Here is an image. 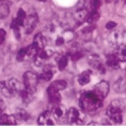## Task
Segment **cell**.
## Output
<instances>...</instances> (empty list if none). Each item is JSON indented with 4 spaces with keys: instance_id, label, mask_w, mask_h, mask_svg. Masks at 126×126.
Listing matches in <instances>:
<instances>
[{
    "instance_id": "cell-30",
    "label": "cell",
    "mask_w": 126,
    "mask_h": 126,
    "mask_svg": "<svg viewBox=\"0 0 126 126\" xmlns=\"http://www.w3.org/2000/svg\"><path fill=\"white\" fill-rule=\"evenodd\" d=\"M5 109V104L4 102V101L2 100V99L0 97V115L2 113V112L4 111Z\"/></svg>"
},
{
    "instance_id": "cell-9",
    "label": "cell",
    "mask_w": 126,
    "mask_h": 126,
    "mask_svg": "<svg viewBox=\"0 0 126 126\" xmlns=\"http://www.w3.org/2000/svg\"><path fill=\"white\" fill-rule=\"evenodd\" d=\"M38 124L41 126L54 125V117L50 111H45L38 118Z\"/></svg>"
},
{
    "instance_id": "cell-24",
    "label": "cell",
    "mask_w": 126,
    "mask_h": 126,
    "mask_svg": "<svg viewBox=\"0 0 126 126\" xmlns=\"http://www.w3.org/2000/svg\"><path fill=\"white\" fill-rule=\"evenodd\" d=\"M102 5V0H89L90 10H99Z\"/></svg>"
},
{
    "instance_id": "cell-15",
    "label": "cell",
    "mask_w": 126,
    "mask_h": 126,
    "mask_svg": "<svg viewBox=\"0 0 126 126\" xmlns=\"http://www.w3.org/2000/svg\"><path fill=\"white\" fill-rule=\"evenodd\" d=\"M107 58V65L112 69H118L120 67L119 63L120 61L116 57V55L114 54H109L106 56Z\"/></svg>"
},
{
    "instance_id": "cell-32",
    "label": "cell",
    "mask_w": 126,
    "mask_h": 126,
    "mask_svg": "<svg viewBox=\"0 0 126 126\" xmlns=\"http://www.w3.org/2000/svg\"><path fill=\"white\" fill-rule=\"evenodd\" d=\"M114 0H106V2H112Z\"/></svg>"
},
{
    "instance_id": "cell-19",
    "label": "cell",
    "mask_w": 126,
    "mask_h": 126,
    "mask_svg": "<svg viewBox=\"0 0 126 126\" xmlns=\"http://www.w3.org/2000/svg\"><path fill=\"white\" fill-rule=\"evenodd\" d=\"M48 99H49L50 102L51 104H58L62 100V97L60 94V93H57L48 94Z\"/></svg>"
},
{
    "instance_id": "cell-17",
    "label": "cell",
    "mask_w": 126,
    "mask_h": 126,
    "mask_svg": "<svg viewBox=\"0 0 126 126\" xmlns=\"http://www.w3.org/2000/svg\"><path fill=\"white\" fill-rule=\"evenodd\" d=\"M100 18V14L99 10H90L86 16V21L88 23H93L97 22Z\"/></svg>"
},
{
    "instance_id": "cell-22",
    "label": "cell",
    "mask_w": 126,
    "mask_h": 126,
    "mask_svg": "<svg viewBox=\"0 0 126 126\" xmlns=\"http://www.w3.org/2000/svg\"><path fill=\"white\" fill-rule=\"evenodd\" d=\"M15 116L16 118V119H19L20 121H26L29 118V114L25 110L21 109L18 111Z\"/></svg>"
},
{
    "instance_id": "cell-23",
    "label": "cell",
    "mask_w": 126,
    "mask_h": 126,
    "mask_svg": "<svg viewBox=\"0 0 126 126\" xmlns=\"http://www.w3.org/2000/svg\"><path fill=\"white\" fill-rule=\"evenodd\" d=\"M26 57H27V47L23 48L18 51L16 59L18 62H23Z\"/></svg>"
},
{
    "instance_id": "cell-14",
    "label": "cell",
    "mask_w": 126,
    "mask_h": 126,
    "mask_svg": "<svg viewBox=\"0 0 126 126\" xmlns=\"http://www.w3.org/2000/svg\"><path fill=\"white\" fill-rule=\"evenodd\" d=\"M16 118L14 115L1 114L0 115V125H16Z\"/></svg>"
},
{
    "instance_id": "cell-12",
    "label": "cell",
    "mask_w": 126,
    "mask_h": 126,
    "mask_svg": "<svg viewBox=\"0 0 126 126\" xmlns=\"http://www.w3.org/2000/svg\"><path fill=\"white\" fill-rule=\"evenodd\" d=\"M51 112L55 120H61L67 116V111L64 109L63 106H59L58 104H55Z\"/></svg>"
},
{
    "instance_id": "cell-26",
    "label": "cell",
    "mask_w": 126,
    "mask_h": 126,
    "mask_svg": "<svg viewBox=\"0 0 126 126\" xmlns=\"http://www.w3.org/2000/svg\"><path fill=\"white\" fill-rule=\"evenodd\" d=\"M68 64V58L66 56H63L58 61V68L60 71L64 70Z\"/></svg>"
},
{
    "instance_id": "cell-11",
    "label": "cell",
    "mask_w": 126,
    "mask_h": 126,
    "mask_svg": "<svg viewBox=\"0 0 126 126\" xmlns=\"http://www.w3.org/2000/svg\"><path fill=\"white\" fill-rule=\"evenodd\" d=\"M89 64L93 67L98 70L100 73H104L105 72V67L102 63V60L97 55H93L90 56L89 60Z\"/></svg>"
},
{
    "instance_id": "cell-35",
    "label": "cell",
    "mask_w": 126,
    "mask_h": 126,
    "mask_svg": "<svg viewBox=\"0 0 126 126\" xmlns=\"http://www.w3.org/2000/svg\"><path fill=\"white\" fill-rule=\"evenodd\" d=\"M0 1H1V0H0Z\"/></svg>"
},
{
    "instance_id": "cell-34",
    "label": "cell",
    "mask_w": 126,
    "mask_h": 126,
    "mask_svg": "<svg viewBox=\"0 0 126 126\" xmlns=\"http://www.w3.org/2000/svg\"><path fill=\"white\" fill-rule=\"evenodd\" d=\"M124 2H125V4H126V0H124Z\"/></svg>"
},
{
    "instance_id": "cell-16",
    "label": "cell",
    "mask_w": 126,
    "mask_h": 126,
    "mask_svg": "<svg viewBox=\"0 0 126 126\" xmlns=\"http://www.w3.org/2000/svg\"><path fill=\"white\" fill-rule=\"evenodd\" d=\"M91 75L92 72L90 70H86L81 73L79 76L78 82L81 86H85L89 83L91 81Z\"/></svg>"
},
{
    "instance_id": "cell-2",
    "label": "cell",
    "mask_w": 126,
    "mask_h": 126,
    "mask_svg": "<svg viewBox=\"0 0 126 126\" xmlns=\"http://www.w3.org/2000/svg\"><path fill=\"white\" fill-rule=\"evenodd\" d=\"M22 90L21 83L16 78L0 81V93L7 98H12L17 94H20Z\"/></svg>"
},
{
    "instance_id": "cell-28",
    "label": "cell",
    "mask_w": 126,
    "mask_h": 126,
    "mask_svg": "<svg viewBox=\"0 0 126 126\" xmlns=\"http://www.w3.org/2000/svg\"><path fill=\"white\" fill-rule=\"evenodd\" d=\"M116 26H117V23L113 22V21H109L105 25V27L107 30H112L113 28L116 27Z\"/></svg>"
},
{
    "instance_id": "cell-8",
    "label": "cell",
    "mask_w": 126,
    "mask_h": 126,
    "mask_svg": "<svg viewBox=\"0 0 126 126\" xmlns=\"http://www.w3.org/2000/svg\"><path fill=\"white\" fill-rule=\"evenodd\" d=\"M67 83L66 81L63 80L53 81L50 84V86L47 88L48 94L60 93V91L64 90L67 88Z\"/></svg>"
},
{
    "instance_id": "cell-18",
    "label": "cell",
    "mask_w": 126,
    "mask_h": 126,
    "mask_svg": "<svg viewBox=\"0 0 126 126\" xmlns=\"http://www.w3.org/2000/svg\"><path fill=\"white\" fill-rule=\"evenodd\" d=\"M116 55L118 59V60L121 63L126 62V45H123L120 46L117 50Z\"/></svg>"
},
{
    "instance_id": "cell-33",
    "label": "cell",
    "mask_w": 126,
    "mask_h": 126,
    "mask_svg": "<svg viewBox=\"0 0 126 126\" xmlns=\"http://www.w3.org/2000/svg\"><path fill=\"white\" fill-rule=\"evenodd\" d=\"M37 1H43L44 2V1H46L47 0H37Z\"/></svg>"
},
{
    "instance_id": "cell-20",
    "label": "cell",
    "mask_w": 126,
    "mask_h": 126,
    "mask_svg": "<svg viewBox=\"0 0 126 126\" xmlns=\"http://www.w3.org/2000/svg\"><path fill=\"white\" fill-rule=\"evenodd\" d=\"M9 4H1L0 5V18H5L9 14Z\"/></svg>"
},
{
    "instance_id": "cell-5",
    "label": "cell",
    "mask_w": 126,
    "mask_h": 126,
    "mask_svg": "<svg viewBox=\"0 0 126 126\" xmlns=\"http://www.w3.org/2000/svg\"><path fill=\"white\" fill-rule=\"evenodd\" d=\"M26 18L27 16L25 11L23 9H20L17 13L16 18H14L11 24V28L14 30L16 36L18 39L20 37V28L24 26V23Z\"/></svg>"
},
{
    "instance_id": "cell-31",
    "label": "cell",
    "mask_w": 126,
    "mask_h": 126,
    "mask_svg": "<svg viewBox=\"0 0 126 126\" xmlns=\"http://www.w3.org/2000/svg\"><path fill=\"white\" fill-rule=\"evenodd\" d=\"M64 39L62 38V37H59L57 39V40L55 41V44H57L58 46H60V45H63V44H64Z\"/></svg>"
},
{
    "instance_id": "cell-25",
    "label": "cell",
    "mask_w": 126,
    "mask_h": 126,
    "mask_svg": "<svg viewBox=\"0 0 126 126\" xmlns=\"http://www.w3.org/2000/svg\"><path fill=\"white\" fill-rule=\"evenodd\" d=\"M126 88V84L125 83V81L123 79H120L119 81H118L117 83H115L114 85V88L115 90L118 92H122L124 91Z\"/></svg>"
},
{
    "instance_id": "cell-6",
    "label": "cell",
    "mask_w": 126,
    "mask_h": 126,
    "mask_svg": "<svg viewBox=\"0 0 126 126\" xmlns=\"http://www.w3.org/2000/svg\"><path fill=\"white\" fill-rule=\"evenodd\" d=\"M67 118L69 124L81 125L84 123V118L81 117L80 111L76 108H70L67 112Z\"/></svg>"
},
{
    "instance_id": "cell-4",
    "label": "cell",
    "mask_w": 126,
    "mask_h": 126,
    "mask_svg": "<svg viewBox=\"0 0 126 126\" xmlns=\"http://www.w3.org/2000/svg\"><path fill=\"white\" fill-rule=\"evenodd\" d=\"M39 83V77L34 72L27 71L23 74L24 89L34 94L35 93Z\"/></svg>"
},
{
    "instance_id": "cell-1",
    "label": "cell",
    "mask_w": 126,
    "mask_h": 126,
    "mask_svg": "<svg viewBox=\"0 0 126 126\" xmlns=\"http://www.w3.org/2000/svg\"><path fill=\"white\" fill-rule=\"evenodd\" d=\"M103 100L93 90L81 94L79 99V104L83 111L94 112L103 106Z\"/></svg>"
},
{
    "instance_id": "cell-21",
    "label": "cell",
    "mask_w": 126,
    "mask_h": 126,
    "mask_svg": "<svg viewBox=\"0 0 126 126\" xmlns=\"http://www.w3.org/2000/svg\"><path fill=\"white\" fill-rule=\"evenodd\" d=\"M53 76V74L52 71L50 70H48V71H46V72L41 73L39 77V79H41V80H44V81H50L52 77Z\"/></svg>"
},
{
    "instance_id": "cell-27",
    "label": "cell",
    "mask_w": 126,
    "mask_h": 126,
    "mask_svg": "<svg viewBox=\"0 0 126 126\" xmlns=\"http://www.w3.org/2000/svg\"><path fill=\"white\" fill-rule=\"evenodd\" d=\"M83 57V54L81 52H77L72 55V60L73 61H77Z\"/></svg>"
},
{
    "instance_id": "cell-13",
    "label": "cell",
    "mask_w": 126,
    "mask_h": 126,
    "mask_svg": "<svg viewBox=\"0 0 126 126\" xmlns=\"http://www.w3.org/2000/svg\"><path fill=\"white\" fill-rule=\"evenodd\" d=\"M46 44V41L45 38L41 33H38L34 36L32 45L39 50L44 48Z\"/></svg>"
},
{
    "instance_id": "cell-29",
    "label": "cell",
    "mask_w": 126,
    "mask_h": 126,
    "mask_svg": "<svg viewBox=\"0 0 126 126\" xmlns=\"http://www.w3.org/2000/svg\"><path fill=\"white\" fill-rule=\"evenodd\" d=\"M6 35V32L4 30L0 29V45L4 42Z\"/></svg>"
},
{
    "instance_id": "cell-10",
    "label": "cell",
    "mask_w": 126,
    "mask_h": 126,
    "mask_svg": "<svg viewBox=\"0 0 126 126\" xmlns=\"http://www.w3.org/2000/svg\"><path fill=\"white\" fill-rule=\"evenodd\" d=\"M38 21H39V18L36 14L30 15L27 18H26L24 23L26 34H30L34 31L38 23Z\"/></svg>"
},
{
    "instance_id": "cell-7",
    "label": "cell",
    "mask_w": 126,
    "mask_h": 126,
    "mask_svg": "<svg viewBox=\"0 0 126 126\" xmlns=\"http://www.w3.org/2000/svg\"><path fill=\"white\" fill-rule=\"evenodd\" d=\"M109 88L110 87L108 81H102L94 86L93 90L102 99H104L109 93Z\"/></svg>"
},
{
    "instance_id": "cell-3",
    "label": "cell",
    "mask_w": 126,
    "mask_h": 126,
    "mask_svg": "<svg viewBox=\"0 0 126 126\" xmlns=\"http://www.w3.org/2000/svg\"><path fill=\"white\" fill-rule=\"evenodd\" d=\"M124 109V103L119 99H116L109 104L106 113L107 116L112 121L116 123H121L123 120Z\"/></svg>"
}]
</instances>
